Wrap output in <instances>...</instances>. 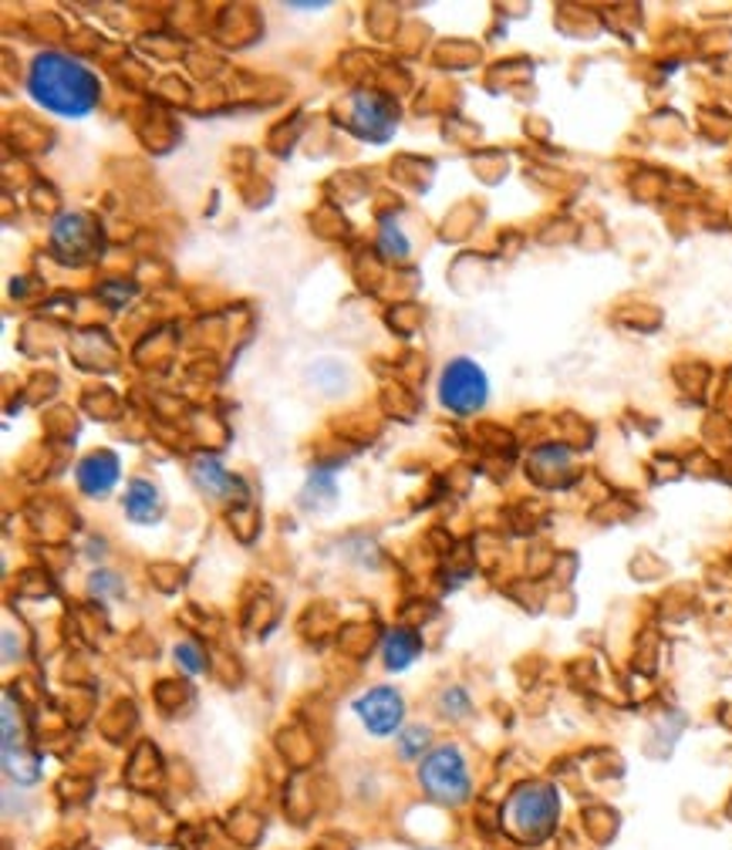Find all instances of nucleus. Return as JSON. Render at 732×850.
Wrapping results in <instances>:
<instances>
[{"mask_svg": "<svg viewBox=\"0 0 732 850\" xmlns=\"http://www.w3.org/2000/svg\"><path fill=\"white\" fill-rule=\"evenodd\" d=\"M354 716L361 719V726L372 735H392L402 726L405 716V702L395 688L379 685L372 693H364L361 699H354Z\"/></svg>", "mask_w": 732, "mask_h": 850, "instance_id": "obj_7", "label": "nucleus"}, {"mask_svg": "<svg viewBox=\"0 0 732 850\" xmlns=\"http://www.w3.org/2000/svg\"><path fill=\"white\" fill-rule=\"evenodd\" d=\"M119 472H122V466H119V459H116V453H91V456H85L81 462H78V487H81V493H88V497H105L109 493L116 483H119Z\"/></svg>", "mask_w": 732, "mask_h": 850, "instance_id": "obj_8", "label": "nucleus"}, {"mask_svg": "<svg viewBox=\"0 0 732 850\" xmlns=\"http://www.w3.org/2000/svg\"><path fill=\"white\" fill-rule=\"evenodd\" d=\"M418 649H423V645H418V638H415L408 628H395V631L385 634L382 658H385V665H389L392 672H405V668L415 662Z\"/></svg>", "mask_w": 732, "mask_h": 850, "instance_id": "obj_11", "label": "nucleus"}, {"mask_svg": "<svg viewBox=\"0 0 732 850\" xmlns=\"http://www.w3.org/2000/svg\"><path fill=\"white\" fill-rule=\"evenodd\" d=\"M91 591L95 595H122V584L116 574H95L91 577Z\"/></svg>", "mask_w": 732, "mask_h": 850, "instance_id": "obj_16", "label": "nucleus"}, {"mask_svg": "<svg viewBox=\"0 0 732 850\" xmlns=\"http://www.w3.org/2000/svg\"><path fill=\"white\" fill-rule=\"evenodd\" d=\"M28 91L47 112L62 119H85L98 109L101 81L85 62L65 51H41L28 68Z\"/></svg>", "mask_w": 732, "mask_h": 850, "instance_id": "obj_1", "label": "nucleus"}, {"mask_svg": "<svg viewBox=\"0 0 732 850\" xmlns=\"http://www.w3.org/2000/svg\"><path fill=\"white\" fill-rule=\"evenodd\" d=\"M557 814H560V800H557V789L550 783L520 786L510 796V807H506L510 830L520 840H531V843L550 837V830L557 827Z\"/></svg>", "mask_w": 732, "mask_h": 850, "instance_id": "obj_2", "label": "nucleus"}, {"mask_svg": "<svg viewBox=\"0 0 732 850\" xmlns=\"http://www.w3.org/2000/svg\"><path fill=\"white\" fill-rule=\"evenodd\" d=\"M426 747H429V729H426V726H412V729H405L402 739H398V753H402L405 760L423 756Z\"/></svg>", "mask_w": 732, "mask_h": 850, "instance_id": "obj_13", "label": "nucleus"}, {"mask_svg": "<svg viewBox=\"0 0 732 850\" xmlns=\"http://www.w3.org/2000/svg\"><path fill=\"white\" fill-rule=\"evenodd\" d=\"M125 513H129V520H135V523L160 520V513H163L160 490H155L152 483H145V480L129 483V490H125Z\"/></svg>", "mask_w": 732, "mask_h": 850, "instance_id": "obj_9", "label": "nucleus"}, {"mask_svg": "<svg viewBox=\"0 0 732 850\" xmlns=\"http://www.w3.org/2000/svg\"><path fill=\"white\" fill-rule=\"evenodd\" d=\"M379 247H382V253H385L389 260H408V253H412V247H408V240H405V233L398 230L395 220H385V224H382Z\"/></svg>", "mask_w": 732, "mask_h": 850, "instance_id": "obj_12", "label": "nucleus"}, {"mask_svg": "<svg viewBox=\"0 0 732 850\" xmlns=\"http://www.w3.org/2000/svg\"><path fill=\"white\" fill-rule=\"evenodd\" d=\"M418 780H423L426 793L436 804L446 807H459L469 800L473 793V780H469V766L462 760V753L456 747H439L423 760V770H418Z\"/></svg>", "mask_w": 732, "mask_h": 850, "instance_id": "obj_3", "label": "nucleus"}, {"mask_svg": "<svg viewBox=\"0 0 732 850\" xmlns=\"http://www.w3.org/2000/svg\"><path fill=\"white\" fill-rule=\"evenodd\" d=\"M51 247H55L58 260L65 263H85L98 247V230L85 212H62L55 227H51Z\"/></svg>", "mask_w": 732, "mask_h": 850, "instance_id": "obj_6", "label": "nucleus"}, {"mask_svg": "<svg viewBox=\"0 0 732 850\" xmlns=\"http://www.w3.org/2000/svg\"><path fill=\"white\" fill-rule=\"evenodd\" d=\"M193 480H196L199 490L209 493V497H227V493L237 487L233 476L223 469V462H220L217 456H199V459L193 462Z\"/></svg>", "mask_w": 732, "mask_h": 850, "instance_id": "obj_10", "label": "nucleus"}, {"mask_svg": "<svg viewBox=\"0 0 732 850\" xmlns=\"http://www.w3.org/2000/svg\"><path fill=\"white\" fill-rule=\"evenodd\" d=\"M351 129L364 142H389L398 129V105L379 91H358L351 98Z\"/></svg>", "mask_w": 732, "mask_h": 850, "instance_id": "obj_5", "label": "nucleus"}, {"mask_svg": "<svg viewBox=\"0 0 732 850\" xmlns=\"http://www.w3.org/2000/svg\"><path fill=\"white\" fill-rule=\"evenodd\" d=\"M439 399L456 415H473L490 399L487 371L473 358H452L439 375Z\"/></svg>", "mask_w": 732, "mask_h": 850, "instance_id": "obj_4", "label": "nucleus"}, {"mask_svg": "<svg viewBox=\"0 0 732 850\" xmlns=\"http://www.w3.org/2000/svg\"><path fill=\"white\" fill-rule=\"evenodd\" d=\"M439 709L452 719H462L469 712V699L462 688H449V693H443V699H439Z\"/></svg>", "mask_w": 732, "mask_h": 850, "instance_id": "obj_14", "label": "nucleus"}, {"mask_svg": "<svg viewBox=\"0 0 732 850\" xmlns=\"http://www.w3.org/2000/svg\"><path fill=\"white\" fill-rule=\"evenodd\" d=\"M173 655H176V662H179L189 675H199V672H203V655H199V649H196L193 642H179Z\"/></svg>", "mask_w": 732, "mask_h": 850, "instance_id": "obj_15", "label": "nucleus"}]
</instances>
